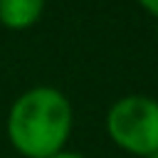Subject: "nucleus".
Listing matches in <instances>:
<instances>
[{
  "instance_id": "nucleus-1",
  "label": "nucleus",
  "mask_w": 158,
  "mask_h": 158,
  "mask_svg": "<svg viewBox=\"0 0 158 158\" xmlns=\"http://www.w3.org/2000/svg\"><path fill=\"white\" fill-rule=\"evenodd\" d=\"M74 126V109L57 86L22 91L7 111L5 131L10 146L25 158H49L64 151Z\"/></svg>"
},
{
  "instance_id": "nucleus-2",
  "label": "nucleus",
  "mask_w": 158,
  "mask_h": 158,
  "mask_svg": "<svg viewBox=\"0 0 158 158\" xmlns=\"http://www.w3.org/2000/svg\"><path fill=\"white\" fill-rule=\"evenodd\" d=\"M106 133L121 151L148 158L158 153V99L126 94L106 111Z\"/></svg>"
},
{
  "instance_id": "nucleus-3",
  "label": "nucleus",
  "mask_w": 158,
  "mask_h": 158,
  "mask_svg": "<svg viewBox=\"0 0 158 158\" xmlns=\"http://www.w3.org/2000/svg\"><path fill=\"white\" fill-rule=\"evenodd\" d=\"M47 0H0V25L12 32L30 30L40 22Z\"/></svg>"
},
{
  "instance_id": "nucleus-4",
  "label": "nucleus",
  "mask_w": 158,
  "mask_h": 158,
  "mask_svg": "<svg viewBox=\"0 0 158 158\" xmlns=\"http://www.w3.org/2000/svg\"><path fill=\"white\" fill-rule=\"evenodd\" d=\"M136 2H138V5H141V7L158 22V0H136Z\"/></svg>"
},
{
  "instance_id": "nucleus-5",
  "label": "nucleus",
  "mask_w": 158,
  "mask_h": 158,
  "mask_svg": "<svg viewBox=\"0 0 158 158\" xmlns=\"http://www.w3.org/2000/svg\"><path fill=\"white\" fill-rule=\"evenodd\" d=\"M49 158H89L86 153H79V151H59V153H54V156H49Z\"/></svg>"
},
{
  "instance_id": "nucleus-6",
  "label": "nucleus",
  "mask_w": 158,
  "mask_h": 158,
  "mask_svg": "<svg viewBox=\"0 0 158 158\" xmlns=\"http://www.w3.org/2000/svg\"><path fill=\"white\" fill-rule=\"evenodd\" d=\"M148 158H158V153H153V156H148Z\"/></svg>"
}]
</instances>
